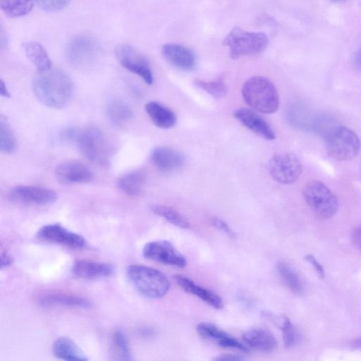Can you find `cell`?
I'll list each match as a JSON object with an SVG mask.
<instances>
[{
  "label": "cell",
  "mask_w": 361,
  "mask_h": 361,
  "mask_svg": "<svg viewBox=\"0 0 361 361\" xmlns=\"http://www.w3.org/2000/svg\"><path fill=\"white\" fill-rule=\"evenodd\" d=\"M223 44L229 49L231 57L236 59L261 53L267 46L268 38L264 32H250L234 27L226 36Z\"/></svg>",
  "instance_id": "5"
},
{
  "label": "cell",
  "mask_w": 361,
  "mask_h": 361,
  "mask_svg": "<svg viewBox=\"0 0 361 361\" xmlns=\"http://www.w3.org/2000/svg\"><path fill=\"white\" fill-rule=\"evenodd\" d=\"M115 55L119 63L126 70L137 75L148 85L153 82V74L146 56L130 44H119Z\"/></svg>",
  "instance_id": "8"
},
{
  "label": "cell",
  "mask_w": 361,
  "mask_h": 361,
  "mask_svg": "<svg viewBox=\"0 0 361 361\" xmlns=\"http://www.w3.org/2000/svg\"><path fill=\"white\" fill-rule=\"evenodd\" d=\"M280 327L282 330L283 341L286 348L294 346L299 340V333L290 319L283 317L280 320Z\"/></svg>",
  "instance_id": "34"
},
{
  "label": "cell",
  "mask_w": 361,
  "mask_h": 361,
  "mask_svg": "<svg viewBox=\"0 0 361 361\" xmlns=\"http://www.w3.org/2000/svg\"><path fill=\"white\" fill-rule=\"evenodd\" d=\"M151 210L157 215L163 217L176 226L182 228H188L190 226V223L187 219L178 211L169 206L152 204L151 206Z\"/></svg>",
  "instance_id": "30"
},
{
  "label": "cell",
  "mask_w": 361,
  "mask_h": 361,
  "mask_svg": "<svg viewBox=\"0 0 361 361\" xmlns=\"http://www.w3.org/2000/svg\"><path fill=\"white\" fill-rule=\"evenodd\" d=\"M303 195L308 207L321 219L333 217L338 209L336 196L319 180L309 182L304 188Z\"/></svg>",
  "instance_id": "7"
},
{
  "label": "cell",
  "mask_w": 361,
  "mask_h": 361,
  "mask_svg": "<svg viewBox=\"0 0 361 361\" xmlns=\"http://www.w3.org/2000/svg\"><path fill=\"white\" fill-rule=\"evenodd\" d=\"M114 353L118 360H130L131 354L128 340L121 331H116L112 337Z\"/></svg>",
  "instance_id": "33"
},
{
  "label": "cell",
  "mask_w": 361,
  "mask_h": 361,
  "mask_svg": "<svg viewBox=\"0 0 361 361\" xmlns=\"http://www.w3.org/2000/svg\"><path fill=\"white\" fill-rule=\"evenodd\" d=\"M8 199L25 204L47 205L57 200V193L49 188L31 185H18L11 188Z\"/></svg>",
  "instance_id": "12"
},
{
  "label": "cell",
  "mask_w": 361,
  "mask_h": 361,
  "mask_svg": "<svg viewBox=\"0 0 361 361\" xmlns=\"http://www.w3.org/2000/svg\"><path fill=\"white\" fill-rule=\"evenodd\" d=\"M233 116L247 128L265 140L275 139V133L271 126L255 111L240 108L235 111Z\"/></svg>",
  "instance_id": "15"
},
{
  "label": "cell",
  "mask_w": 361,
  "mask_h": 361,
  "mask_svg": "<svg viewBox=\"0 0 361 361\" xmlns=\"http://www.w3.org/2000/svg\"><path fill=\"white\" fill-rule=\"evenodd\" d=\"M71 271L80 279L90 280L111 275L114 267L109 263L80 259L73 264Z\"/></svg>",
  "instance_id": "20"
},
{
  "label": "cell",
  "mask_w": 361,
  "mask_h": 361,
  "mask_svg": "<svg viewBox=\"0 0 361 361\" xmlns=\"http://www.w3.org/2000/svg\"><path fill=\"white\" fill-rule=\"evenodd\" d=\"M0 266L1 269L10 266L13 262V258L11 255L6 250L1 248V257H0Z\"/></svg>",
  "instance_id": "38"
},
{
  "label": "cell",
  "mask_w": 361,
  "mask_h": 361,
  "mask_svg": "<svg viewBox=\"0 0 361 361\" xmlns=\"http://www.w3.org/2000/svg\"><path fill=\"white\" fill-rule=\"evenodd\" d=\"M271 177L282 184L295 183L302 171L300 159L293 154L283 152L274 154L269 162Z\"/></svg>",
  "instance_id": "9"
},
{
  "label": "cell",
  "mask_w": 361,
  "mask_h": 361,
  "mask_svg": "<svg viewBox=\"0 0 361 361\" xmlns=\"http://www.w3.org/2000/svg\"><path fill=\"white\" fill-rule=\"evenodd\" d=\"M0 94L4 97H9L10 93L6 86V84L2 80H1V85H0Z\"/></svg>",
  "instance_id": "41"
},
{
  "label": "cell",
  "mask_w": 361,
  "mask_h": 361,
  "mask_svg": "<svg viewBox=\"0 0 361 361\" xmlns=\"http://www.w3.org/2000/svg\"><path fill=\"white\" fill-rule=\"evenodd\" d=\"M17 146V142L14 133L6 118L2 116L0 118V149L6 153H13Z\"/></svg>",
  "instance_id": "31"
},
{
  "label": "cell",
  "mask_w": 361,
  "mask_h": 361,
  "mask_svg": "<svg viewBox=\"0 0 361 361\" xmlns=\"http://www.w3.org/2000/svg\"><path fill=\"white\" fill-rule=\"evenodd\" d=\"M276 269L281 280L290 291L295 294H301L303 292L302 281L289 264L280 262L277 264Z\"/></svg>",
  "instance_id": "28"
},
{
  "label": "cell",
  "mask_w": 361,
  "mask_h": 361,
  "mask_svg": "<svg viewBox=\"0 0 361 361\" xmlns=\"http://www.w3.org/2000/svg\"><path fill=\"white\" fill-rule=\"evenodd\" d=\"M54 355L63 360H87L86 355L71 338H58L52 345Z\"/></svg>",
  "instance_id": "24"
},
{
  "label": "cell",
  "mask_w": 361,
  "mask_h": 361,
  "mask_svg": "<svg viewBox=\"0 0 361 361\" xmlns=\"http://www.w3.org/2000/svg\"><path fill=\"white\" fill-rule=\"evenodd\" d=\"M100 51V45L94 38L80 35L73 37L68 43L66 56L72 64L85 66L94 62Z\"/></svg>",
  "instance_id": "10"
},
{
  "label": "cell",
  "mask_w": 361,
  "mask_h": 361,
  "mask_svg": "<svg viewBox=\"0 0 361 361\" xmlns=\"http://www.w3.org/2000/svg\"><path fill=\"white\" fill-rule=\"evenodd\" d=\"M71 0H35L42 10L46 11H59L65 8Z\"/></svg>",
  "instance_id": "35"
},
{
  "label": "cell",
  "mask_w": 361,
  "mask_h": 361,
  "mask_svg": "<svg viewBox=\"0 0 361 361\" xmlns=\"http://www.w3.org/2000/svg\"><path fill=\"white\" fill-rule=\"evenodd\" d=\"M197 331L202 337L213 341L223 348H234L247 353L249 348L235 337L210 323H200L197 326Z\"/></svg>",
  "instance_id": "16"
},
{
  "label": "cell",
  "mask_w": 361,
  "mask_h": 361,
  "mask_svg": "<svg viewBox=\"0 0 361 361\" xmlns=\"http://www.w3.org/2000/svg\"><path fill=\"white\" fill-rule=\"evenodd\" d=\"M35 0H0L3 12L11 18L20 17L29 13Z\"/></svg>",
  "instance_id": "29"
},
{
  "label": "cell",
  "mask_w": 361,
  "mask_h": 361,
  "mask_svg": "<svg viewBox=\"0 0 361 361\" xmlns=\"http://www.w3.org/2000/svg\"><path fill=\"white\" fill-rule=\"evenodd\" d=\"M32 89L42 104L59 109L68 105L75 93L71 78L63 71L51 67L37 71L32 78Z\"/></svg>",
  "instance_id": "1"
},
{
  "label": "cell",
  "mask_w": 361,
  "mask_h": 361,
  "mask_svg": "<svg viewBox=\"0 0 361 361\" xmlns=\"http://www.w3.org/2000/svg\"><path fill=\"white\" fill-rule=\"evenodd\" d=\"M37 301L44 306H66L83 308L91 306V302L85 297L59 291L41 294L37 298Z\"/></svg>",
  "instance_id": "19"
},
{
  "label": "cell",
  "mask_w": 361,
  "mask_h": 361,
  "mask_svg": "<svg viewBox=\"0 0 361 361\" xmlns=\"http://www.w3.org/2000/svg\"><path fill=\"white\" fill-rule=\"evenodd\" d=\"M68 139L75 142L80 152L89 161L101 166H108L115 147L104 132L97 127H87L79 131L66 132Z\"/></svg>",
  "instance_id": "2"
},
{
  "label": "cell",
  "mask_w": 361,
  "mask_h": 361,
  "mask_svg": "<svg viewBox=\"0 0 361 361\" xmlns=\"http://www.w3.org/2000/svg\"><path fill=\"white\" fill-rule=\"evenodd\" d=\"M164 59L173 66L184 71L194 68L196 63L192 51L181 44H165L161 49Z\"/></svg>",
  "instance_id": "17"
},
{
  "label": "cell",
  "mask_w": 361,
  "mask_h": 361,
  "mask_svg": "<svg viewBox=\"0 0 361 361\" xmlns=\"http://www.w3.org/2000/svg\"><path fill=\"white\" fill-rule=\"evenodd\" d=\"M106 114L113 124L122 126L132 119L133 111L127 102L120 99H114L108 104Z\"/></svg>",
  "instance_id": "26"
},
{
  "label": "cell",
  "mask_w": 361,
  "mask_h": 361,
  "mask_svg": "<svg viewBox=\"0 0 361 361\" xmlns=\"http://www.w3.org/2000/svg\"><path fill=\"white\" fill-rule=\"evenodd\" d=\"M242 95L250 106L264 114L274 113L279 106L278 92L265 77L254 76L246 80L242 87Z\"/></svg>",
  "instance_id": "3"
},
{
  "label": "cell",
  "mask_w": 361,
  "mask_h": 361,
  "mask_svg": "<svg viewBox=\"0 0 361 361\" xmlns=\"http://www.w3.org/2000/svg\"><path fill=\"white\" fill-rule=\"evenodd\" d=\"M213 360L216 361H239L244 360V358L238 355L224 353L216 356Z\"/></svg>",
  "instance_id": "39"
},
{
  "label": "cell",
  "mask_w": 361,
  "mask_h": 361,
  "mask_svg": "<svg viewBox=\"0 0 361 361\" xmlns=\"http://www.w3.org/2000/svg\"><path fill=\"white\" fill-rule=\"evenodd\" d=\"M304 258L307 262L312 264L318 276L320 279H324L325 276L324 269L317 259L312 255H307Z\"/></svg>",
  "instance_id": "37"
},
{
  "label": "cell",
  "mask_w": 361,
  "mask_h": 361,
  "mask_svg": "<svg viewBox=\"0 0 361 361\" xmlns=\"http://www.w3.org/2000/svg\"><path fill=\"white\" fill-rule=\"evenodd\" d=\"M327 153L338 161H347L355 157L360 150V140L351 129L336 126L325 137Z\"/></svg>",
  "instance_id": "6"
},
{
  "label": "cell",
  "mask_w": 361,
  "mask_h": 361,
  "mask_svg": "<svg viewBox=\"0 0 361 361\" xmlns=\"http://www.w3.org/2000/svg\"><path fill=\"white\" fill-rule=\"evenodd\" d=\"M212 224L214 227L218 228L219 230L225 233L229 237L233 238L235 237V233L233 229L229 226V225L224 221V220L215 217L212 219Z\"/></svg>",
  "instance_id": "36"
},
{
  "label": "cell",
  "mask_w": 361,
  "mask_h": 361,
  "mask_svg": "<svg viewBox=\"0 0 361 361\" xmlns=\"http://www.w3.org/2000/svg\"><path fill=\"white\" fill-rule=\"evenodd\" d=\"M128 276L142 295L157 299L164 296L170 288V282L160 271L142 264L128 267Z\"/></svg>",
  "instance_id": "4"
},
{
  "label": "cell",
  "mask_w": 361,
  "mask_h": 361,
  "mask_svg": "<svg viewBox=\"0 0 361 361\" xmlns=\"http://www.w3.org/2000/svg\"><path fill=\"white\" fill-rule=\"evenodd\" d=\"M145 181V172L141 169H137L121 176L117 180V185L126 195L137 196L141 192Z\"/></svg>",
  "instance_id": "25"
},
{
  "label": "cell",
  "mask_w": 361,
  "mask_h": 361,
  "mask_svg": "<svg viewBox=\"0 0 361 361\" xmlns=\"http://www.w3.org/2000/svg\"><path fill=\"white\" fill-rule=\"evenodd\" d=\"M243 338L247 345L262 351H272L277 346V341L273 334L262 327L249 329L243 334Z\"/></svg>",
  "instance_id": "22"
},
{
  "label": "cell",
  "mask_w": 361,
  "mask_h": 361,
  "mask_svg": "<svg viewBox=\"0 0 361 361\" xmlns=\"http://www.w3.org/2000/svg\"><path fill=\"white\" fill-rule=\"evenodd\" d=\"M354 63L355 67L361 71V49L355 54Z\"/></svg>",
  "instance_id": "42"
},
{
  "label": "cell",
  "mask_w": 361,
  "mask_h": 361,
  "mask_svg": "<svg viewBox=\"0 0 361 361\" xmlns=\"http://www.w3.org/2000/svg\"><path fill=\"white\" fill-rule=\"evenodd\" d=\"M143 256L149 259L179 268L187 264L186 258L168 240H155L145 244Z\"/></svg>",
  "instance_id": "11"
},
{
  "label": "cell",
  "mask_w": 361,
  "mask_h": 361,
  "mask_svg": "<svg viewBox=\"0 0 361 361\" xmlns=\"http://www.w3.org/2000/svg\"><path fill=\"white\" fill-rule=\"evenodd\" d=\"M151 160L157 169L168 172L179 168L183 163V156L168 147H157L151 153Z\"/></svg>",
  "instance_id": "21"
},
{
  "label": "cell",
  "mask_w": 361,
  "mask_h": 361,
  "mask_svg": "<svg viewBox=\"0 0 361 361\" xmlns=\"http://www.w3.org/2000/svg\"><path fill=\"white\" fill-rule=\"evenodd\" d=\"M145 108L149 118L157 127L168 129L175 126L177 120L175 114L159 102H149Z\"/></svg>",
  "instance_id": "23"
},
{
  "label": "cell",
  "mask_w": 361,
  "mask_h": 361,
  "mask_svg": "<svg viewBox=\"0 0 361 361\" xmlns=\"http://www.w3.org/2000/svg\"><path fill=\"white\" fill-rule=\"evenodd\" d=\"M195 84L198 87L208 92L216 99L224 97L228 92V87L222 78L212 81L195 80Z\"/></svg>",
  "instance_id": "32"
},
{
  "label": "cell",
  "mask_w": 361,
  "mask_h": 361,
  "mask_svg": "<svg viewBox=\"0 0 361 361\" xmlns=\"http://www.w3.org/2000/svg\"><path fill=\"white\" fill-rule=\"evenodd\" d=\"M37 237L44 241L63 245L71 248H81L86 245L83 236L73 233L58 224L42 226L37 233Z\"/></svg>",
  "instance_id": "13"
},
{
  "label": "cell",
  "mask_w": 361,
  "mask_h": 361,
  "mask_svg": "<svg viewBox=\"0 0 361 361\" xmlns=\"http://www.w3.org/2000/svg\"><path fill=\"white\" fill-rule=\"evenodd\" d=\"M26 56L37 68L44 71L51 67V60L41 44L34 41L26 42L23 44Z\"/></svg>",
  "instance_id": "27"
},
{
  "label": "cell",
  "mask_w": 361,
  "mask_h": 361,
  "mask_svg": "<svg viewBox=\"0 0 361 361\" xmlns=\"http://www.w3.org/2000/svg\"><path fill=\"white\" fill-rule=\"evenodd\" d=\"M176 283L185 292L197 296L215 309H222L224 302L221 298L214 292L195 283L190 278L177 274L173 277Z\"/></svg>",
  "instance_id": "18"
},
{
  "label": "cell",
  "mask_w": 361,
  "mask_h": 361,
  "mask_svg": "<svg viewBox=\"0 0 361 361\" xmlns=\"http://www.w3.org/2000/svg\"><path fill=\"white\" fill-rule=\"evenodd\" d=\"M352 240L354 245L361 250V226L355 228L352 233Z\"/></svg>",
  "instance_id": "40"
},
{
  "label": "cell",
  "mask_w": 361,
  "mask_h": 361,
  "mask_svg": "<svg viewBox=\"0 0 361 361\" xmlns=\"http://www.w3.org/2000/svg\"><path fill=\"white\" fill-rule=\"evenodd\" d=\"M57 180L63 184L85 183L94 178L92 171L78 161H67L59 164L55 169Z\"/></svg>",
  "instance_id": "14"
}]
</instances>
